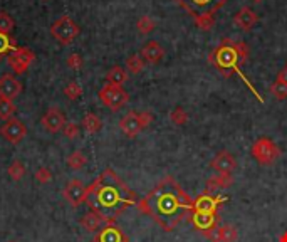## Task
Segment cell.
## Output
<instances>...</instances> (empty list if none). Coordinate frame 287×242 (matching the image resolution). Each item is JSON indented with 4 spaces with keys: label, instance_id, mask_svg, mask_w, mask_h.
I'll return each instance as SVG.
<instances>
[{
    "label": "cell",
    "instance_id": "cell-29",
    "mask_svg": "<svg viewBox=\"0 0 287 242\" xmlns=\"http://www.w3.org/2000/svg\"><path fill=\"white\" fill-rule=\"evenodd\" d=\"M170 120H171L173 125L183 126L188 123V113L183 110L182 106H176V108H173V111L170 113Z\"/></svg>",
    "mask_w": 287,
    "mask_h": 242
},
{
    "label": "cell",
    "instance_id": "cell-34",
    "mask_svg": "<svg viewBox=\"0 0 287 242\" xmlns=\"http://www.w3.org/2000/svg\"><path fill=\"white\" fill-rule=\"evenodd\" d=\"M200 30H210L215 25V15H203V17L193 19Z\"/></svg>",
    "mask_w": 287,
    "mask_h": 242
},
{
    "label": "cell",
    "instance_id": "cell-37",
    "mask_svg": "<svg viewBox=\"0 0 287 242\" xmlns=\"http://www.w3.org/2000/svg\"><path fill=\"white\" fill-rule=\"evenodd\" d=\"M67 66L73 69V71H79V69H83V57L79 56V54H71V56L67 57Z\"/></svg>",
    "mask_w": 287,
    "mask_h": 242
},
{
    "label": "cell",
    "instance_id": "cell-3",
    "mask_svg": "<svg viewBox=\"0 0 287 242\" xmlns=\"http://www.w3.org/2000/svg\"><path fill=\"white\" fill-rule=\"evenodd\" d=\"M208 61L213 64L215 69L219 71L220 74H224L225 78H230L232 74H239V76L243 79V83H245L248 88L252 89V93L257 96V99H261L262 103V98L259 96V93L256 91V88L250 84V81H248L245 76H243V73L240 71V66H242V61H240V56H239V51H237V42H234L232 39H224L220 42L219 47H215V49L210 52L208 56Z\"/></svg>",
    "mask_w": 287,
    "mask_h": 242
},
{
    "label": "cell",
    "instance_id": "cell-24",
    "mask_svg": "<svg viewBox=\"0 0 287 242\" xmlns=\"http://www.w3.org/2000/svg\"><path fill=\"white\" fill-rule=\"evenodd\" d=\"M145 69V59L141 54H131L126 59V71L129 74H139Z\"/></svg>",
    "mask_w": 287,
    "mask_h": 242
},
{
    "label": "cell",
    "instance_id": "cell-21",
    "mask_svg": "<svg viewBox=\"0 0 287 242\" xmlns=\"http://www.w3.org/2000/svg\"><path fill=\"white\" fill-rule=\"evenodd\" d=\"M97 242H128V239L124 237V234L115 225H107L101 230V234L96 237Z\"/></svg>",
    "mask_w": 287,
    "mask_h": 242
},
{
    "label": "cell",
    "instance_id": "cell-33",
    "mask_svg": "<svg viewBox=\"0 0 287 242\" xmlns=\"http://www.w3.org/2000/svg\"><path fill=\"white\" fill-rule=\"evenodd\" d=\"M270 93L275 99L282 101V99H287V84L284 83H279V81H275V83L270 86Z\"/></svg>",
    "mask_w": 287,
    "mask_h": 242
},
{
    "label": "cell",
    "instance_id": "cell-46",
    "mask_svg": "<svg viewBox=\"0 0 287 242\" xmlns=\"http://www.w3.org/2000/svg\"><path fill=\"white\" fill-rule=\"evenodd\" d=\"M0 61H2V57H0Z\"/></svg>",
    "mask_w": 287,
    "mask_h": 242
},
{
    "label": "cell",
    "instance_id": "cell-40",
    "mask_svg": "<svg viewBox=\"0 0 287 242\" xmlns=\"http://www.w3.org/2000/svg\"><path fill=\"white\" fill-rule=\"evenodd\" d=\"M237 51H239V56H240L242 64H243V62H247L248 52H250V49H248V46L245 44V42H243V41H237Z\"/></svg>",
    "mask_w": 287,
    "mask_h": 242
},
{
    "label": "cell",
    "instance_id": "cell-7",
    "mask_svg": "<svg viewBox=\"0 0 287 242\" xmlns=\"http://www.w3.org/2000/svg\"><path fill=\"white\" fill-rule=\"evenodd\" d=\"M99 99H101V103L106 108H110L111 111H118L128 103L129 96L126 91H124L123 86L106 84V86H102L99 91Z\"/></svg>",
    "mask_w": 287,
    "mask_h": 242
},
{
    "label": "cell",
    "instance_id": "cell-42",
    "mask_svg": "<svg viewBox=\"0 0 287 242\" xmlns=\"http://www.w3.org/2000/svg\"><path fill=\"white\" fill-rule=\"evenodd\" d=\"M275 81H279V83H284V84H287V66L280 69L279 74H277V79H275Z\"/></svg>",
    "mask_w": 287,
    "mask_h": 242
},
{
    "label": "cell",
    "instance_id": "cell-17",
    "mask_svg": "<svg viewBox=\"0 0 287 242\" xmlns=\"http://www.w3.org/2000/svg\"><path fill=\"white\" fill-rule=\"evenodd\" d=\"M234 184V175L232 174H219L210 177L207 180V185H205V193H213L219 192L222 188H229Z\"/></svg>",
    "mask_w": 287,
    "mask_h": 242
},
{
    "label": "cell",
    "instance_id": "cell-12",
    "mask_svg": "<svg viewBox=\"0 0 287 242\" xmlns=\"http://www.w3.org/2000/svg\"><path fill=\"white\" fill-rule=\"evenodd\" d=\"M220 205H222V198L220 197H215V195H212V193H202V195L197 197L193 200V209H192V211L200 212V214L217 215Z\"/></svg>",
    "mask_w": 287,
    "mask_h": 242
},
{
    "label": "cell",
    "instance_id": "cell-11",
    "mask_svg": "<svg viewBox=\"0 0 287 242\" xmlns=\"http://www.w3.org/2000/svg\"><path fill=\"white\" fill-rule=\"evenodd\" d=\"M20 93H22V84L14 74L7 73L0 76V98L14 101L15 98H19Z\"/></svg>",
    "mask_w": 287,
    "mask_h": 242
},
{
    "label": "cell",
    "instance_id": "cell-22",
    "mask_svg": "<svg viewBox=\"0 0 287 242\" xmlns=\"http://www.w3.org/2000/svg\"><path fill=\"white\" fill-rule=\"evenodd\" d=\"M106 81H107V84L123 86L128 81V71L121 66H113L106 74Z\"/></svg>",
    "mask_w": 287,
    "mask_h": 242
},
{
    "label": "cell",
    "instance_id": "cell-19",
    "mask_svg": "<svg viewBox=\"0 0 287 242\" xmlns=\"http://www.w3.org/2000/svg\"><path fill=\"white\" fill-rule=\"evenodd\" d=\"M234 22L237 27H240L242 30H250L257 22V14L254 12L250 7H242L239 12L235 14Z\"/></svg>",
    "mask_w": 287,
    "mask_h": 242
},
{
    "label": "cell",
    "instance_id": "cell-5",
    "mask_svg": "<svg viewBox=\"0 0 287 242\" xmlns=\"http://www.w3.org/2000/svg\"><path fill=\"white\" fill-rule=\"evenodd\" d=\"M175 2L187 10L193 19L203 17V15H215L229 0H175Z\"/></svg>",
    "mask_w": 287,
    "mask_h": 242
},
{
    "label": "cell",
    "instance_id": "cell-10",
    "mask_svg": "<svg viewBox=\"0 0 287 242\" xmlns=\"http://www.w3.org/2000/svg\"><path fill=\"white\" fill-rule=\"evenodd\" d=\"M62 195H64V198H66L69 203H71L73 207H79L81 203H83L86 198H88L89 190L86 188V185L83 184V182L78 180V179H74V180H71L66 185V188H64V192H62Z\"/></svg>",
    "mask_w": 287,
    "mask_h": 242
},
{
    "label": "cell",
    "instance_id": "cell-13",
    "mask_svg": "<svg viewBox=\"0 0 287 242\" xmlns=\"http://www.w3.org/2000/svg\"><path fill=\"white\" fill-rule=\"evenodd\" d=\"M42 126L46 128L49 133H57L66 126V118L61 113V110L56 106L49 108L42 116Z\"/></svg>",
    "mask_w": 287,
    "mask_h": 242
},
{
    "label": "cell",
    "instance_id": "cell-35",
    "mask_svg": "<svg viewBox=\"0 0 287 242\" xmlns=\"http://www.w3.org/2000/svg\"><path fill=\"white\" fill-rule=\"evenodd\" d=\"M14 29V19L9 14L0 12V32L2 34H9Z\"/></svg>",
    "mask_w": 287,
    "mask_h": 242
},
{
    "label": "cell",
    "instance_id": "cell-28",
    "mask_svg": "<svg viewBox=\"0 0 287 242\" xmlns=\"http://www.w3.org/2000/svg\"><path fill=\"white\" fill-rule=\"evenodd\" d=\"M15 111H17V108H15L14 101L0 98V120H10V118H14Z\"/></svg>",
    "mask_w": 287,
    "mask_h": 242
},
{
    "label": "cell",
    "instance_id": "cell-47",
    "mask_svg": "<svg viewBox=\"0 0 287 242\" xmlns=\"http://www.w3.org/2000/svg\"><path fill=\"white\" fill-rule=\"evenodd\" d=\"M10 242H14V240H10Z\"/></svg>",
    "mask_w": 287,
    "mask_h": 242
},
{
    "label": "cell",
    "instance_id": "cell-45",
    "mask_svg": "<svg viewBox=\"0 0 287 242\" xmlns=\"http://www.w3.org/2000/svg\"><path fill=\"white\" fill-rule=\"evenodd\" d=\"M93 242H97V240H96V239H94V240H93Z\"/></svg>",
    "mask_w": 287,
    "mask_h": 242
},
{
    "label": "cell",
    "instance_id": "cell-14",
    "mask_svg": "<svg viewBox=\"0 0 287 242\" xmlns=\"http://www.w3.org/2000/svg\"><path fill=\"white\" fill-rule=\"evenodd\" d=\"M210 166L217 171V174H232L237 168V161L235 157L230 152H219L210 161Z\"/></svg>",
    "mask_w": 287,
    "mask_h": 242
},
{
    "label": "cell",
    "instance_id": "cell-25",
    "mask_svg": "<svg viewBox=\"0 0 287 242\" xmlns=\"http://www.w3.org/2000/svg\"><path fill=\"white\" fill-rule=\"evenodd\" d=\"M239 240V230L235 225L224 224L220 225V242H237Z\"/></svg>",
    "mask_w": 287,
    "mask_h": 242
},
{
    "label": "cell",
    "instance_id": "cell-44",
    "mask_svg": "<svg viewBox=\"0 0 287 242\" xmlns=\"http://www.w3.org/2000/svg\"><path fill=\"white\" fill-rule=\"evenodd\" d=\"M254 4H261V2H264V0H252Z\"/></svg>",
    "mask_w": 287,
    "mask_h": 242
},
{
    "label": "cell",
    "instance_id": "cell-16",
    "mask_svg": "<svg viewBox=\"0 0 287 242\" xmlns=\"http://www.w3.org/2000/svg\"><path fill=\"white\" fill-rule=\"evenodd\" d=\"M188 220L197 227L200 232H205V230L215 227V225H219V219H217V215H212V214H200V212H195V211H190L188 212Z\"/></svg>",
    "mask_w": 287,
    "mask_h": 242
},
{
    "label": "cell",
    "instance_id": "cell-20",
    "mask_svg": "<svg viewBox=\"0 0 287 242\" xmlns=\"http://www.w3.org/2000/svg\"><path fill=\"white\" fill-rule=\"evenodd\" d=\"M102 222H107V220L104 219V215H101L96 211L84 214L83 219H81V225H83V229L88 230V232H96V230L101 227Z\"/></svg>",
    "mask_w": 287,
    "mask_h": 242
},
{
    "label": "cell",
    "instance_id": "cell-32",
    "mask_svg": "<svg viewBox=\"0 0 287 242\" xmlns=\"http://www.w3.org/2000/svg\"><path fill=\"white\" fill-rule=\"evenodd\" d=\"M64 94H66L71 101H76L83 96V88H81L76 81H73V83H69L66 88H64Z\"/></svg>",
    "mask_w": 287,
    "mask_h": 242
},
{
    "label": "cell",
    "instance_id": "cell-26",
    "mask_svg": "<svg viewBox=\"0 0 287 242\" xmlns=\"http://www.w3.org/2000/svg\"><path fill=\"white\" fill-rule=\"evenodd\" d=\"M86 163H88V157H86L83 152H79V150H76V152H73L67 157V165H69V168H73V170L84 168Z\"/></svg>",
    "mask_w": 287,
    "mask_h": 242
},
{
    "label": "cell",
    "instance_id": "cell-36",
    "mask_svg": "<svg viewBox=\"0 0 287 242\" xmlns=\"http://www.w3.org/2000/svg\"><path fill=\"white\" fill-rule=\"evenodd\" d=\"M35 180L39 182V184H49L52 179V171L47 168V166H41L39 170L35 171Z\"/></svg>",
    "mask_w": 287,
    "mask_h": 242
},
{
    "label": "cell",
    "instance_id": "cell-31",
    "mask_svg": "<svg viewBox=\"0 0 287 242\" xmlns=\"http://www.w3.org/2000/svg\"><path fill=\"white\" fill-rule=\"evenodd\" d=\"M15 47H17V46L14 44V41L10 39L9 34H2V32H0V57L9 56V54L12 52Z\"/></svg>",
    "mask_w": 287,
    "mask_h": 242
},
{
    "label": "cell",
    "instance_id": "cell-30",
    "mask_svg": "<svg viewBox=\"0 0 287 242\" xmlns=\"http://www.w3.org/2000/svg\"><path fill=\"white\" fill-rule=\"evenodd\" d=\"M155 27H156V22L150 17V15H143V17L136 22V29H138L139 34H143V36L150 34V32H153Z\"/></svg>",
    "mask_w": 287,
    "mask_h": 242
},
{
    "label": "cell",
    "instance_id": "cell-27",
    "mask_svg": "<svg viewBox=\"0 0 287 242\" xmlns=\"http://www.w3.org/2000/svg\"><path fill=\"white\" fill-rule=\"evenodd\" d=\"M7 174H9V177H10V179H12L14 182H19V180L24 179V175H25V166L22 165V161H20V160H14L12 165H10L9 168H7Z\"/></svg>",
    "mask_w": 287,
    "mask_h": 242
},
{
    "label": "cell",
    "instance_id": "cell-8",
    "mask_svg": "<svg viewBox=\"0 0 287 242\" xmlns=\"http://www.w3.org/2000/svg\"><path fill=\"white\" fill-rule=\"evenodd\" d=\"M35 59V54L32 52L29 47H15L7 56V64L12 67V71L15 74H22Z\"/></svg>",
    "mask_w": 287,
    "mask_h": 242
},
{
    "label": "cell",
    "instance_id": "cell-41",
    "mask_svg": "<svg viewBox=\"0 0 287 242\" xmlns=\"http://www.w3.org/2000/svg\"><path fill=\"white\" fill-rule=\"evenodd\" d=\"M138 116H139V123H141L143 130H145L146 126H150V125H151V121H153V115H151L150 111H141V113H138Z\"/></svg>",
    "mask_w": 287,
    "mask_h": 242
},
{
    "label": "cell",
    "instance_id": "cell-39",
    "mask_svg": "<svg viewBox=\"0 0 287 242\" xmlns=\"http://www.w3.org/2000/svg\"><path fill=\"white\" fill-rule=\"evenodd\" d=\"M205 237H207L210 242H220V224L215 225V227L205 230V232H202Z\"/></svg>",
    "mask_w": 287,
    "mask_h": 242
},
{
    "label": "cell",
    "instance_id": "cell-1",
    "mask_svg": "<svg viewBox=\"0 0 287 242\" xmlns=\"http://www.w3.org/2000/svg\"><path fill=\"white\" fill-rule=\"evenodd\" d=\"M138 207L153 217L163 230H173L193 209V200L173 177H166L139 202Z\"/></svg>",
    "mask_w": 287,
    "mask_h": 242
},
{
    "label": "cell",
    "instance_id": "cell-23",
    "mask_svg": "<svg viewBox=\"0 0 287 242\" xmlns=\"http://www.w3.org/2000/svg\"><path fill=\"white\" fill-rule=\"evenodd\" d=\"M101 126H102L101 118L97 115H94V113H88V115L83 118V128L86 130V133L94 134L101 130Z\"/></svg>",
    "mask_w": 287,
    "mask_h": 242
},
{
    "label": "cell",
    "instance_id": "cell-38",
    "mask_svg": "<svg viewBox=\"0 0 287 242\" xmlns=\"http://www.w3.org/2000/svg\"><path fill=\"white\" fill-rule=\"evenodd\" d=\"M62 131H64V134H66V138H69V140H74V138L79 136V126L73 121L66 123V126L62 128Z\"/></svg>",
    "mask_w": 287,
    "mask_h": 242
},
{
    "label": "cell",
    "instance_id": "cell-2",
    "mask_svg": "<svg viewBox=\"0 0 287 242\" xmlns=\"http://www.w3.org/2000/svg\"><path fill=\"white\" fill-rule=\"evenodd\" d=\"M88 190L96 192V212H99V209H102V211L111 214H120L134 202V193L111 170H106L101 179L94 185H91Z\"/></svg>",
    "mask_w": 287,
    "mask_h": 242
},
{
    "label": "cell",
    "instance_id": "cell-6",
    "mask_svg": "<svg viewBox=\"0 0 287 242\" xmlns=\"http://www.w3.org/2000/svg\"><path fill=\"white\" fill-rule=\"evenodd\" d=\"M51 34L59 44L69 46L76 37L79 36V25L76 24L71 17L62 15V17H59L56 22L51 25Z\"/></svg>",
    "mask_w": 287,
    "mask_h": 242
},
{
    "label": "cell",
    "instance_id": "cell-4",
    "mask_svg": "<svg viewBox=\"0 0 287 242\" xmlns=\"http://www.w3.org/2000/svg\"><path fill=\"white\" fill-rule=\"evenodd\" d=\"M252 158L261 165H272L280 158V148L277 143H274L272 140L267 136L259 138L250 148Z\"/></svg>",
    "mask_w": 287,
    "mask_h": 242
},
{
    "label": "cell",
    "instance_id": "cell-18",
    "mask_svg": "<svg viewBox=\"0 0 287 242\" xmlns=\"http://www.w3.org/2000/svg\"><path fill=\"white\" fill-rule=\"evenodd\" d=\"M141 57L148 64H158L165 57V49L156 41H150L141 49Z\"/></svg>",
    "mask_w": 287,
    "mask_h": 242
},
{
    "label": "cell",
    "instance_id": "cell-9",
    "mask_svg": "<svg viewBox=\"0 0 287 242\" xmlns=\"http://www.w3.org/2000/svg\"><path fill=\"white\" fill-rule=\"evenodd\" d=\"M0 134L4 136L5 142H9L12 145H17L25 138L27 128H25V125L22 121L17 120V118H10V120L5 121L2 125V128H0Z\"/></svg>",
    "mask_w": 287,
    "mask_h": 242
},
{
    "label": "cell",
    "instance_id": "cell-15",
    "mask_svg": "<svg viewBox=\"0 0 287 242\" xmlns=\"http://www.w3.org/2000/svg\"><path fill=\"white\" fill-rule=\"evenodd\" d=\"M120 128H121V131L126 134L128 138H134L136 134H139V131L143 130V126H141V123H139L138 113H134V111L126 113V115L121 118Z\"/></svg>",
    "mask_w": 287,
    "mask_h": 242
},
{
    "label": "cell",
    "instance_id": "cell-43",
    "mask_svg": "<svg viewBox=\"0 0 287 242\" xmlns=\"http://www.w3.org/2000/svg\"><path fill=\"white\" fill-rule=\"evenodd\" d=\"M279 242H287V232H284L282 235H280V239H279Z\"/></svg>",
    "mask_w": 287,
    "mask_h": 242
}]
</instances>
